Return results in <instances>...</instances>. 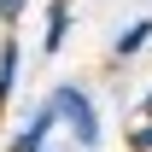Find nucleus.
Returning <instances> with one entry per match:
<instances>
[{"mask_svg": "<svg viewBox=\"0 0 152 152\" xmlns=\"http://www.w3.org/2000/svg\"><path fill=\"white\" fill-rule=\"evenodd\" d=\"M47 105H53L58 129L70 134L82 152H94V146H99V105H94V94H88L82 82H58L53 94H47Z\"/></svg>", "mask_w": 152, "mask_h": 152, "instance_id": "nucleus-1", "label": "nucleus"}, {"mask_svg": "<svg viewBox=\"0 0 152 152\" xmlns=\"http://www.w3.org/2000/svg\"><path fill=\"white\" fill-rule=\"evenodd\" d=\"M53 129H58V117H53V105L41 99L35 111L18 123V134H12V146L6 152H47V140H53Z\"/></svg>", "mask_w": 152, "mask_h": 152, "instance_id": "nucleus-2", "label": "nucleus"}, {"mask_svg": "<svg viewBox=\"0 0 152 152\" xmlns=\"http://www.w3.org/2000/svg\"><path fill=\"white\" fill-rule=\"evenodd\" d=\"M18 76H23V47H18V29H6L0 35V105H12Z\"/></svg>", "mask_w": 152, "mask_h": 152, "instance_id": "nucleus-3", "label": "nucleus"}, {"mask_svg": "<svg viewBox=\"0 0 152 152\" xmlns=\"http://www.w3.org/2000/svg\"><path fill=\"white\" fill-rule=\"evenodd\" d=\"M152 47V18H134V23H123L111 35V58H134V53H146Z\"/></svg>", "mask_w": 152, "mask_h": 152, "instance_id": "nucleus-4", "label": "nucleus"}, {"mask_svg": "<svg viewBox=\"0 0 152 152\" xmlns=\"http://www.w3.org/2000/svg\"><path fill=\"white\" fill-rule=\"evenodd\" d=\"M64 41H70V0H47V35H41V47L58 53Z\"/></svg>", "mask_w": 152, "mask_h": 152, "instance_id": "nucleus-5", "label": "nucleus"}, {"mask_svg": "<svg viewBox=\"0 0 152 152\" xmlns=\"http://www.w3.org/2000/svg\"><path fill=\"white\" fill-rule=\"evenodd\" d=\"M29 6H35V0H0V29H12V23H18Z\"/></svg>", "mask_w": 152, "mask_h": 152, "instance_id": "nucleus-6", "label": "nucleus"}, {"mask_svg": "<svg viewBox=\"0 0 152 152\" xmlns=\"http://www.w3.org/2000/svg\"><path fill=\"white\" fill-rule=\"evenodd\" d=\"M129 146H134V152H152V111H146V123L129 129Z\"/></svg>", "mask_w": 152, "mask_h": 152, "instance_id": "nucleus-7", "label": "nucleus"}, {"mask_svg": "<svg viewBox=\"0 0 152 152\" xmlns=\"http://www.w3.org/2000/svg\"><path fill=\"white\" fill-rule=\"evenodd\" d=\"M152 111V82H146V94H140V117H146Z\"/></svg>", "mask_w": 152, "mask_h": 152, "instance_id": "nucleus-8", "label": "nucleus"}, {"mask_svg": "<svg viewBox=\"0 0 152 152\" xmlns=\"http://www.w3.org/2000/svg\"><path fill=\"white\" fill-rule=\"evenodd\" d=\"M47 152H58V146H47Z\"/></svg>", "mask_w": 152, "mask_h": 152, "instance_id": "nucleus-9", "label": "nucleus"}]
</instances>
